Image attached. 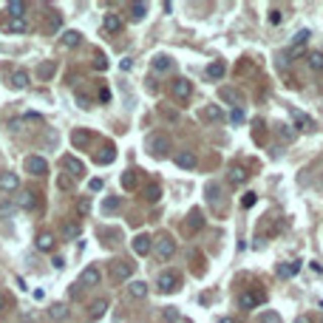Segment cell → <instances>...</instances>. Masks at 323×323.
<instances>
[{"instance_id":"cell-1","label":"cell","mask_w":323,"mask_h":323,"mask_svg":"<svg viewBox=\"0 0 323 323\" xmlns=\"http://www.w3.org/2000/svg\"><path fill=\"white\" fill-rule=\"evenodd\" d=\"M108 269H111V278H114L116 284H125V281L130 284V275H133V264H130V261L116 258V261H111Z\"/></svg>"},{"instance_id":"cell-2","label":"cell","mask_w":323,"mask_h":323,"mask_svg":"<svg viewBox=\"0 0 323 323\" xmlns=\"http://www.w3.org/2000/svg\"><path fill=\"white\" fill-rule=\"evenodd\" d=\"M170 94H173V100H179V102H187L190 97H193V82L184 77L179 79H173V85H170Z\"/></svg>"},{"instance_id":"cell-3","label":"cell","mask_w":323,"mask_h":323,"mask_svg":"<svg viewBox=\"0 0 323 323\" xmlns=\"http://www.w3.org/2000/svg\"><path fill=\"white\" fill-rule=\"evenodd\" d=\"M153 252H156V258L167 261L173 252H176V241H173L170 236H159L156 241H153Z\"/></svg>"},{"instance_id":"cell-4","label":"cell","mask_w":323,"mask_h":323,"mask_svg":"<svg viewBox=\"0 0 323 323\" xmlns=\"http://www.w3.org/2000/svg\"><path fill=\"white\" fill-rule=\"evenodd\" d=\"M148 148L153 151V156L165 159L167 153H170V139H167L165 133H153V136L148 139Z\"/></svg>"},{"instance_id":"cell-5","label":"cell","mask_w":323,"mask_h":323,"mask_svg":"<svg viewBox=\"0 0 323 323\" xmlns=\"http://www.w3.org/2000/svg\"><path fill=\"white\" fill-rule=\"evenodd\" d=\"M0 190H3V193H17V190H20V176H17V173H0Z\"/></svg>"},{"instance_id":"cell-6","label":"cell","mask_w":323,"mask_h":323,"mask_svg":"<svg viewBox=\"0 0 323 323\" xmlns=\"http://www.w3.org/2000/svg\"><path fill=\"white\" fill-rule=\"evenodd\" d=\"M156 287H159V292H173V289H179V275L176 272H162L159 275V281H156Z\"/></svg>"},{"instance_id":"cell-7","label":"cell","mask_w":323,"mask_h":323,"mask_svg":"<svg viewBox=\"0 0 323 323\" xmlns=\"http://www.w3.org/2000/svg\"><path fill=\"white\" fill-rule=\"evenodd\" d=\"M26 170H29L31 176H45V173H49V162H45L43 156H29L26 159Z\"/></svg>"},{"instance_id":"cell-8","label":"cell","mask_w":323,"mask_h":323,"mask_svg":"<svg viewBox=\"0 0 323 323\" xmlns=\"http://www.w3.org/2000/svg\"><path fill=\"white\" fill-rule=\"evenodd\" d=\"M37 250L40 252H51L54 250V244H57V236H54V233L51 230H43V233H37Z\"/></svg>"},{"instance_id":"cell-9","label":"cell","mask_w":323,"mask_h":323,"mask_svg":"<svg viewBox=\"0 0 323 323\" xmlns=\"http://www.w3.org/2000/svg\"><path fill=\"white\" fill-rule=\"evenodd\" d=\"M218 100L227 102V105H233V108L244 105V100H241V94H238L236 88H218Z\"/></svg>"},{"instance_id":"cell-10","label":"cell","mask_w":323,"mask_h":323,"mask_svg":"<svg viewBox=\"0 0 323 323\" xmlns=\"http://www.w3.org/2000/svg\"><path fill=\"white\" fill-rule=\"evenodd\" d=\"M15 201H17V207H20V210H34L37 207L34 190H20V193L15 196Z\"/></svg>"},{"instance_id":"cell-11","label":"cell","mask_w":323,"mask_h":323,"mask_svg":"<svg viewBox=\"0 0 323 323\" xmlns=\"http://www.w3.org/2000/svg\"><path fill=\"white\" fill-rule=\"evenodd\" d=\"M100 269H97V266H85V269H82V275H79V284H82V287H97V284H100Z\"/></svg>"},{"instance_id":"cell-12","label":"cell","mask_w":323,"mask_h":323,"mask_svg":"<svg viewBox=\"0 0 323 323\" xmlns=\"http://www.w3.org/2000/svg\"><path fill=\"white\" fill-rule=\"evenodd\" d=\"M79 43H82V34H79V31H74V29H68V31H63V34H60V45H63V49H77Z\"/></svg>"},{"instance_id":"cell-13","label":"cell","mask_w":323,"mask_h":323,"mask_svg":"<svg viewBox=\"0 0 323 323\" xmlns=\"http://www.w3.org/2000/svg\"><path fill=\"white\" fill-rule=\"evenodd\" d=\"M63 167L68 170V176H85V165L74 156H63Z\"/></svg>"},{"instance_id":"cell-14","label":"cell","mask_w":323,"mask_h":323,"mask_svg":"<svg viewBox=\"0 0 323 323\" xmlns=\"http://www.w3.org/2000/svg\"><path fill=\"white\" fill-rule=\"evenodd\" d=\"M29 85H31V77H29V71H23V68H17V71L12 74V88H17V91H26Z\"/></svg>"},{"instance_id":"cell-15","label":"cell","mask_w":323,"mask_h":323,"mask_svg":"<svg viewBox=\"0 0 323 323\" xmlns=\"http://www.w3.org/2000/svg\"><path fill=\"white\" fill-rule=\"evenodd\" d=\"M187 233H196V230H201L204 227V213L201 210H190V215H187Z\"/></svg>"},{"instance_id":"cell-16","label":"cell","mask_w":323,"mask_h":323,"mask_svg":"<svg viewBox=\"0 0 323 323\" xmlns=\"http://www.w3.org/2000/svg\"><path fill=\"white\" fill-rule=\"evenodd\" d=\"M173 162L179 167H184V170H190V167H196V153L193 151H179L173 156Z\"/></svg>"},{"instance_id":"cell-17","label":"cell","mask_w":323,"mask_h":323,"mask_svg":"<svg viewBox=\"0 0 323 323\" xmlns=\"http://www.w3.org/2000/svg\"><path fill=\"white\" fill-rule=\"evenodd\" d=\"M60 236H63V238H68V241H74V238H79V236H82V227H79L77 221H65L63 227H60Z\"/></svg>"},{"instance_id":"cell-18","label":"cell","mask_w":323,"mask_h":323,"mask_svg":"<svg viewBox=\"0 0 323 323\" xmlns=\"http://www.w3.org/2000/svg\"><path fill=\"white\" fill-rule=\"evenodd\" d=\"M151 250H153L151 236H136L133 238V252H136V255H148Z\"/></svg>"},{"instance_id":"cell-19","label":"cell","mask_w":323,"mask_h":323,"mask_svg":"<svg viewBox=\"0 0 323 323\" xmlns=\"http://www.w3.org/2000/svg\"><path fill=\"white\" fill-rule=\"evenodd\" d=\"M261 301H266V295H261V292H244V295H241V309H255Z\"/></svg>"},{"instance_id":"cell-20","label":"cell","mask_w":323,"mask_h":323,"mask_svg":"<svg viewBox=\"0 0 323 323\" xmlns=\"http://www.w3.org/2000/svg\"><path fill=\"white\" fill-rule=\"evenodd\" d=\"M114 159H116V148H114V142L102 145V151L97 153V162H100V165H111Z\"/></svg>"},{"instance_id":"cell-21","label":"cell","mask_w":323,"mask_h":323,"mask_svg":"<svg viewBox=\"0 0 323 323\" xmlns=\"http://www.w3.org/2000/svg\"><path fill=\"white\" fill-rule=\"evenodd\" d=\"M289 114H292V122H295V128H298V130H312V119H309L306 114H301L298 108H292Z\"/></svg>"},{"instance_id":"cell-22","label":"cell","mask_w":323,"mask_h":323,"mask_svg":"<svg viewBox=\"0 0 323 323\" xmlns=\"http://www.w3.org/2000/svg\"><path fill=\"white\" fill-rule=\"evenodd\" d=\"M298 272H301V261H287V264L278 266V275H281V278H295Z\"/></svg>"},{"instance_id":"cell-23","label":"cell","mask_w":323,"mask_h":323,"mask_svg":"<svg viewBox=\"0 0 323 323\" xmlns=\"http://www.w3.org/2000/svg\"><path fill=\"white\" fill-rule=\"evenodd\" d=\"M128 292L133 295L136 301H142V298H148V292H151V289H148V284H145V281H130V284H128Z\"/></svg>"},{"instance_id":"cell-24","label":"cell","mask_w":323,"mask_h":323,"mask_svg":"<svg viewBox=\"0 0 323 323\" xmlns=\"http://www.w3.org/2000/svg\"><path fill=\"white\" fill-rule=\"evenodd\" d=\"M102 29H105L108 34H116V31L122 29V20H119V15H105V17H102Z\"/></svg>"},{"instance_id":"cell-25","label":"cell","mask_w":323,"mask_h":323,"mask_svg":"<svg viewBox=\"0 0 323 323\" xmlns=\"http://www.w3.org/2000/svg\"><path fill=\"white\" fill-rule=\"evenodd\" d=\"M6 29L12 31V34H26V31H29V20H26V17H12Z\"/></svg>"},{"instance_id":"cell-26","label":"cell","mask_w":323,"mask_h":323,"mask_svg":"<svg viewBox=\"0 0 323 323\" xmlns=\"http://www.w3.org/2000/svg\"><path fill=\"white\" fill-rule=\"evenodd\" d=\"M105 312H108V301H102V298H100V301L91 303V309H88V317H91V320H100Z\"/></svg>"},{"instance_id":"cell-27","label":"cell","mask_w":323,"mask_h":323,"mask_svg":"<svg viewBox=\"0 0 323 323\" xmlns=\"http://www.w3.org/2000/svg\"><path fill=\"white\" fill-rule=\"evenodd\" d=\"M201 116H204L207 122H218V119H224V114H221V108H218V105H207V108H201Z\"/></svg>"},{"instance_id":"cell-28","label":"cell","mask_w":323,"mask_h":323,"mask_svg":"<svg viewBox=\"0 0 323 323\" xmlns=\"http://www.w3.org/2000/svg\"><path fill=\"white\" fill-rule=\"evenodd\" d=\"M54 71H57V63H54V60H45V63H40V68H37V77L49 79V77H54Z\"/></svg>"},{"instance_id":"cell-29","label":"cell","mask_w":323,"mask_h":323,"mask_svg":"<svg viewBox=\"0 0 323 323\" xmlns=\"http://www.w3.org/2000/svg\"><path fill=\"white\" fill-rule=\"evenodd\" d=\"M306 63L312 71H323V54L320 51H306Z\"/></svg>"},{"instance_id":"cell-30","label":"cell","mask_w":323,"mask_h":323,"mask_svg":"<svg viewBox=\"0 0 323 323\" xmlns=\"http://www.w3.org/2000/svg\"><path fill=\"white\" fill-rule=\"evenodd\" d=\"M45 26H49V31H60V26H63V15L51 9L49 15H45Z\"/></svg>"},{"instance_id":"cell-31","label":"cell","mask_w":323,"mask_h":323,"mask_svg":"<svg viewBox=\"0 0 323 323\" xmlns=\"http://www.w3.org/2000/svg\"><path fill=\"white\" fill-rule=\"evenodd\" d=\"M128 15H130V20H145L148 6H145V3H130V6H128Z\"/></svg>"},{"instance_id":"cell-32","label":"cell","mask_w":323,"mask_h":323,"mask_svg":"<svg viewBox=\"0 0 323 323\" xmlns=\"http://www.w3.org/2000/svg\"><path fill=\"white\" fill-rule=\"evenodd\" d=\"M151 65H153V71H170V57H165V54H156V57L151 60Z\"/></svg>"},{"instance_id":"cell-33","label":"cell","mask_w":323,"mask_h":323,"mask_svg":"<svg viewBox=\"0 0 323 323\" xmlns=\"http://www.w3.org/2000/svg\"><path fill=\"white\" fill-rule=\"evenodd\" d=\"M6 9H9V15H12V17H26V9H29V6H26L23 0H12Z\"/></svg>"},{"instance_id":"cell-34","label":"cell","mask_w":323,"mask_h":323,"mask_svg":"<svg viewBox=\"0 0 323 323\" xmlns=\"http://www.w3.org/2000/svg\"><path fill=\"white\" fill-rule=\"evenodd\" d=\"M49 315H51V320H65V317H68V306H65V303H54V306L49 309Z\"/></svg>"},{"instance_id":"cell-35","label":"cell","mask_w":323,"mask_h":323,"mask_svg":"<svg viewBox=\"0 0 323 323\" xmlns=\"http://www.w3.org/2000/svg\"><path fill=\"white\" fill-rule=\"evenodd\" d=\"M224 71H227V68H224L221 60H218V63H210V65H207V77H210V79H221V77H224Z\"/></svg>"},{"instance_id":"cell-36","label":"cell","mask_w":323,"mask_h":323,"mask_svg":"<svg viewBox=\"0 0 323 323\" xmlns=\"http://www.w3.org/2000/svg\"><path fill=\"white\" fill-rule=\"evenodd\" d=\"M244 181H247V170H244V167H233V170H230V184H244Z\"/></svg>"},{"instance_id":"cell-37","label":"cell","mask_w":323,"mask_h":323,"mask_svg":"<svg viewBox=\"0 0 323 323\" xmlns=\"http://www.w3.org/2000/svg\"><path fill=\"white\" fill-rule=\"evenodd\" d=\"M71 142L77 145V148H85V145L91 142V133H88V130H74V133H71Z\"/></svg>"},{"instance_id":"cell-38","label":"cell","mask_w":323,"mask_h":323,"mask_svg":"<svg viewBox=\"0 0 323 323\" xmlns=\"http://www.w3.org/2000/svg\"><path fill=\"white\" fill-rule=\"evenodd\" d=\"M159 199H162V190H159V184H148V187H145V201L156 204Z\"/></svg>"},{"instance_id":"cell-39","label":"cell","mask_w":323,"mask_h":323,"mask_svg":"<svg viewBox=\"0 0 323 323\" xmlns=\"http://www.w3.org/2000/svg\"><path fill=\"white\" fill-rule=\"evenodd\" d=\"M119 181H122L125 190H133V187H136V170H125Z\"/></svg>"},{"instance_id":"cell-40","label":"cell","mask_w":323,"mask_h":323,"mask_svg":"<svg viewBox=\"0 0 323 323\" xmlns=\"http://www.w3.org/2000/svg\"><path fill=\"white\" fill-rule=\"evenodd\" d=\"M119 210V199L116 196H105V201H102V213H116Z\"/></svg>"},{"instance_id":"cell-41","label":"cell","mask_w":323,"mask_h":323,"mask_svg":"<svg viewBox=\"0 0 323 323\" xmlns=\"http://www.w3.org/2000/svg\"><path fill=\"white\" fill-rule=\"evenodd\" d=\"M309 37H312V34H309L306 29H301V31H298V34L292 37V49H303V43H306Z\"/></svg>"},{"instance_id":"cell-42","label":"cell","mask_w":323,"mask_h":323,"mask_svg":"<svg viewBox=\"0 0 323 323\" xmlns=\"http://www.w3.org/2000/svg\"><path fill=\"white\" fill-rule=\"evenodd\" d=\"M261 323H284V320H281V315H278V312H272V309H266L264 315H261Z\"/></svg>"},{"instance_id":"cell-43","label":"cell","mask_w":323,"mask_h":323,"mask_svg":"<svg viewBox=\"0 0 323 323\" xmlns=\"http://www.w3.org/2000/svg\"><path fill=\"white\" fill-rule=\"evenodd\" d=\"M165 320H167V323L181 320V312H179V309H173V306H167V309H165Z\"/></svg>"},{"instance_id":"cell-44","label":"cell","mask_w":323,"mask_h":323,"mask_svg":"<svg viewBox=\"0 0 323 323\" xmlns=\"http://www.w3.org/2000/svg\"><path fill=\"white\" fill-rule=\"evenodd\" d=\"M57 187H60V190H71V187H74L71 176H60V179H57Z\"/></svg>"},{"instance_id":"cell-45","label":"cell","mask_w":323,"mask_h":323,"mask_svg":"<svg viewBox=\"0 0 323 323\" xmlns=\"http://www.w3.org/2000/svg\"><path fill=\"white\" fill-rule=\"evenodd\" d=\"M77 210H79L82 215H85L88 210H91V199H79V201H77Z\"/></svg>"},{"instance_id":"cell-46","label":"cell","mask_w":323,"mask_h":323,"mask_svg":"<svg viewBox=\"0 0 323 323\" xmlns=\"http://www.w3.org/2000/svg\"><path fill=\"white\" fill-rule=\"evenodd\" d=\"M230 119H233V122H244V108H233Z\"/></svg>"},{"instance_id":"cell-47","label":"cell","mask_w":323,"mask_h":323,"mask_svg":"<svg viewBox=\"0 0 323 323\" xmlns=\"http://www.w3.org/2000/svg\"><path fill=\"white\" fill-rule=\"evenodd\" d=\"M281 20H284V15H281L278 9H272V12H269V23H272V26H278Z\"/></svg>"},{"instance_id":"cell-48","label":"cell","mask_w":323,"mask_h":323,"mask_svg":"<svg viewBox=\"0 0 323 323\" xmlns=\"http://www.w3.org/2000/svg\"><path fill=\"white\" fill-rule=\"evenodd\" d=\"M88 187H91L94 193H97V190H102V179H91V181H88Z\"/></svg>"},{"instance_id":"cell-49","label":"cell","mask_w":323,"mask_h":323,"mask_svg":"<svg viewBox=\"0 0 323 323\" xmlns=\"http://www.w3.org/2000/svg\"><path fill=\"white\" fill-rule=\"evenodd\" d=\"M119 68H122V71H130V68H133V60H122V63H119Z\"/></svg>"},{"instance_id":"cell-50","label":"cell","mask_w":323,"mask_h":323,"mask_svg":"<svg viewBox=\"0 0 323 323\" xmlns=\"http://www.w3.org/2000/svg\"><path fill=\"white\" fill-rule=\"evenodd\" d=\"M252 204H255V193H247L244 196V207H252Z\"/></svg>"},{"instance_id":"cell-51","label":"cell","mask_w":323,"mask_h":323,"mask_svg":"<svg viewBox=\"0 0 323 323\" xmlns=\"http://www.w3.org/2000/svg\"><path fill=\"white\" fill-rule=\"evenodd\" d=\"M9 128H12V130H23V119H12V122H9Z\"/></svg>"},{"instance_id":"cell-52","label":"cell","mask_w":323,"mask_h":323,"mask_svg":"<svg viewBox=\"0 0 323 323\" xmlns=\"http://www.w3.org/2000/svg\"><path fill=\"white\" fill-rule=\"evenodd\" d=\"M162 111H165V116H167V119H173V122L179 119V114H176V111H170V108H162Z\"/></svg>"},{"instance_id":"cell-53","label":"cell","mask_w":323,"mask_h":323,"mask_svg":"<svg viewBox=\"0 0 323 323\" xmlns=\"http://www.w3.org/2000/svg\"><path fill=\"white\" fill-rule=\"evenodd\" d=\"M51 266H54V269H63L65 261H63V258H51Z\"/></svg>"},{"instance_id":"cell-54","label":"cell","mask_w":323,"mask_h":323,"mask_svg":"<svg viewBox=\"0 0 323 323\" xmlns=\"http://www.w3.org/2000/svg\"><path fill=\"white\" fill-rule=\"evenodd\" d=\"M100 100H102V102L111 100V91H108V88H102V91H100Z\"/></svg>"},{"instance_id":"cell-55","label":"cell","mask_w":323,"mask_h":323,"mask_svg":"<svg viewBox=\"0 0 323 323\" xmlns=\"http://www.w3.org/2000/svg\"><path fill=\"white\" fill-rule=\"evenodd\" d=\"M303 54V49H292V45H289V57H301Z\"/></svg>"},{"instance_id":"cell-56","label":"cell","mask_w":323,"mask_h":323,"mask_svg":"<svg viewBox=\"0 0 323 323\" xmlns=\"http://www.w3.org/2000/svg\"><path fill=\"white\" fill-rule=\"evenodd\" d=\"M94 65H97V68H108V60H102V57H97V63H94Z\"/></svg>"},{"instance_id":"cell-57","label":"cell","mask_w":323,"mask_h":323,"mask_svg":"<svg viewBox=\"0 0 323 323\" xmlns=\"http://www.w3.org/2000/svg\"><path fill=\"white\" fill-rule=\"evenodd\" d=\"M295 323H312V320H309V315H298V317H295Z\"/></svg>"},{"instance_id":"cell-58","label":"cell","mask_w":323,"mask_h":323,"mask_svg":"<svg viewBox=\"0 0 323 323\" xmlns=\"http://www.w3.org/2000/svg\"><path fill=\"white\" fill-rule=\"evenodd\" d=\"M218 323H236V320H233V317H227V315H224V317H218Z\"/></svg>"},{"instance_id":"cell-59","label":"cell","mask_w":323,"mask_h":323,"mask_svg":"<svg viewBox=\"0 0 323 323\" xmlns=\"http://www.w3.org/2000/svg\"><path fill=\"white\" fill-rule=\"evenodd\" d=\"M0 309H3V295H0Z\"/></svg>"},{"instance_id":"cell-60","label":"cell","mask_w":323,"mask_h":323,"mask_svg":"<svg viewBox=\"0 0 323 323\" xmlns=\"http://www.w3.org/2000/svg\"><path fill=\"white\" fill-rule=\"evenodd\" d=\"M320 323H323V317H320Z\"/></svg>"}]
</instances>
